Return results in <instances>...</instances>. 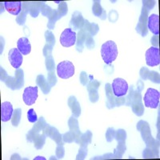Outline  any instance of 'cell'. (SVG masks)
I'll return each instance as SVG.
<instances>
[{
	"label": "cell",
	"instance_id": "6da1fadb",
	"mask_svg": "<svg viewBox=\"0 0 160 160\" xmlns=\"http://www.w3.org/2000/svg\"><path fill=\"white\" fill-rule=\"evenodd\" d=\"M101 55L106 64L112 63L118 56V48L114 41L109 40L102 45L101 48Z\"/></svg>",
	"mask_w": 160,
	"mask_h": 160
},
{
	"label": "cell",
	"instance_id": "7a4b0ae2",
	"mask_svg": "<svg viewBox=\"0 0 160 160\" xmlns=\"http://www.w3.org/2000/svg\"><path fill=\"white\" fill-rule=\"evenodd\" d=\"M137 130L141 133L142 138L147 145V148H151L155 143V139L151 135L149 123L143 120H140L137 123Z\"/></svg>",
	"mask_w": 160,
	"mask_h": 160
},
{
	"label": "cell",
	"instance_id": "3957f363",
	"mask_svg": "<svg viewBox=\"0 0 160 160\" xmlns=\"http://www.w3.org/2000/svg\"><path fill=\"white\" fill-rule=\"evenodd\" d=\"M15 77L8 76L4 82L13 91L19 90L24 85V72L22 69H17Z\"/></svg>",
	"mask_w": 160,
	"mask_h": 160
},
{
	"label": "cell",
	"instance_id": "277c9868",
	"mask_svg": "<svg viewBox=\"0 0 160 160\" xmlns=\"http://www.w3.org/2000/svg\"><path fill=\"white\" fill-rule=\"evenodd\" d=\"M160 93L153 88H148L145 95H144V105L147 108H157L159 104Z\"/></svg>",
	"mask_w": 160,
	"mask_h": 160
},
{
	"label": "cell",
	"instance_id": "5b68a950",
	"mask_svg": "<svg viewBox=\"0 0 160 160\" xmlns=\"http://www.w3.org/2000/svg\"><path fill=\"white\" fill-rule=\"evenodd\" d=\"M57 75L59 78L68 79L75 74L74 64L70 61H62L57 66Z\"/></svg>",
	"mask_w": 160,
	"mask_h": 160
},
{
	"label": "cell",
	"instance_id": "8992f818",
	"mask_svg": "<svg viewBox=\"0 0 160 160\" xmlns=\"http://www.w3.org/2000/svg\"><path fill=\"white\" fill-rule=\"evenodd\" d=\"M113 94L115 97L125 96L128 92L129 86L125 79L121 78H116L114 79L111 84Z\"/></svg>",
	"mask_w": 160,
	"mask_h": 160
},
{
	"label": "cell",
	"instance_id": "52a82bcc",
	"mask_svg": "<svg viewBox=\"0 0 160 160\" xmlns=\"http://www.w3.org/2000/svg\"><path fill=\"white\" fill-rule=\"evenodd\" d=\"M76 33L71 30V28H67L64 30L60 36V43L64 48H70L76 43Z\"/></svg>",
	"mask_w": 160,
	"mask_h": 160
},
{
	"label": "cell",
	"instance_id": "ba28073f",
	"mask_svg": "<svg viewBox=\"0 0 160 160\" xmlns=\"http://www.w3.org/2000/svg\"><path fill=\"white\" fill-rule=\"evenodd\" d=\"M142 99L141 91L138 90L135 91L132 100H131V106L133 112L135 113L137 116H142L144 113V106L142 102Z\"/></svg>",
	"mask_w": 160,
	"mask_h": 160
},
{
	"label": "cell",
	"instance_id": "9c48e42d",
	"mask_svg": "<svg viewBox=\"0 0 160 160\" xmlns=\"http://www.w3.org/2000/svg\"><path fill=\"white\" fill-rule=\"evenodd\" d=\"M149 11L142 7V11H141V15L139 16L138 22L136 26V31L142 35V37H145L148 35V20L149 15H148Z\"/></svg>",
	"mask_w": 160,
	"mask_h": 160
},
{
	"label": "cell",
	"instance_id": "30bf717a",
	"mask_svg": "<svg viewBox=\"0 0 160 160\" xmlns=\"http://www.w3.org/2000/svg\"><path fill=\"white\" fill-rule=\"evenodd\" d=\"M146 62L149 67H155L159 65L160 55L158 48L151 47L146 51Z\"/></svg>",
	"mask_w": 160,
	"mask_h": 160
},
{
	"label": "cell",
	"instance_id": "8fae6325",
	"mask_svg": "<svg viewBox=\"0 0 160 160\" xmlns=\"http://www.w3.org/2000/svg\"><path fill=\"white\" fill-rule=\"evenodd\" d=\"M38 98V87H28L23 91L22 98L26 105L31 106L34 104Z\"/></svg>",
	"mask_w": 160,
	"mask_h": 160
},
{
	"label": "cell",
	"instance_id": "7c38bea8",
	"mask_svg": "<svg viewBox=\"0 0 160 160\" xmlns=\"http://www.w3.org/2000/svg\"><path fill=\"white\" fill-rule=\"evenodd\" d=\"M8 58H9V62L11 66L16 70L19 69L22 63V61H23L22 53L18 51V48H12L11 50H10L9 54H8Z\"/></svg>",
	"mask_w": 160,
	"mask_h": 160
},
{
	"label": "cell",
	"instance_id": "4fadbf2b",
	"mask_svg": "<svg viewBox=\"0 0 160 160\" xmlns=\"http://www.w3.org/2000/svg\"><path fill=\"white\" fill-rule=\"evenodd\" d=\"M43 132L45 133L47 136L54 140L58 145H63L64 142L62 140V135L58 132V131L55 128L48 124V126L43 130Z\"/></svg>",
	"mask_w": 160,
	"mask_h": 160
},
{
	"label": "cell",
	"instance_id": "5bb4252c",
	"mask_svg": "<svg viewBox=\"0 0 160 160\" xmlns=\"http://www.w3.org/2000/svg\"><path fill=\"white\" fill-rule=\"evenodd\" d=\"M91 138H92V133L91 131H88L86 133L82 134L81 131L75 134V141L76 143H78L80 147H87L88 148V144L91 142Z\"/></svg>",
	"mask_w": 160,
	"mask_h": 160
},
{
	"label": "cell",
	"instance_id": "9a60e30c",
	"mask_svg": "<svg viewBox=\"0 0 160 160\" xmlns=\"http://www.w3.org/2000/svg\"><path fill=\"white\" fill-rule=\"evenodd\" d=\"M148 28L155 35H159V16L155 14L149 15L148 20Z\"/></svg>",
	"mask_w": 160,
	"mask_h": 160
},
{
	"label": "cell",
	"instance_id": "2e32d148",
	"mask_svg": "<svg viewBox=\"0 0 160 160\" xmlns=\"http://www.w3.org/2000/svg\"><path fill=\"white\" fill-rule=\"evenodd\" d=\"M84 23H85V19L82 15V13L79 11H75L73 13L72 17H71L70 26L75 30H81L83 28Z\"/></svg>",
	"mask_w": 160,
	"mask_h": 160
},
{
	"label": "cell",
	"instance_id": "e0dca14e",
	"mask_svg": "<svg viewBox=\"0 0 160 160\" xmlns=\"http://www.w3.org/2000/svg\"><path fill=\"white\" fill-rule=\"evenodd\" d=\"M14 110L11 102H4L1 104V120L2 122H8L12 118Z\"/></svg>",
	"mask_w": 160,
	"mask_h": 160
},
{
	"label": "cell",
	"instance_id": "ac0fdd59",
	"mask_svg": "<svg viewBox=\"0 0 160 160\" xmlns=\"http://www.w3.org/2000/svg\"><path fill=\"white\" fill-rule=\"evenodd\" d=\"M4 8L10 14L13 15H18L22 11V2H4Z\"/></svg>",
	"mask_w": 160,
	"mask_h": 160
},
{
	"label": "cell",
	"instance_id": "d6986e66",
	"mask_svg": "<svg viewBox=\"0 0 160 160\" xmlns=\"http://www.w3.org/2000/svg\"><path fill=\"white\" fill-rule=\"evenodd\" d=\"M17 48L22 53V55H28L31 51V45L29 39L26 37L20 38L17 42Z\"/></svg>",
	"mask_w": 160,
	"mask_h": 160
},
{
	"label": "cell",
	"instance_id": "ffe728a7",
	"mask_svg": "<svg viewBox=\"0 0 160 160\" xmlns=\"http://www.w3.org/2000/svg\"><path fill=\"white\" fill-rule=\"evenodd\" d=\"M68 106L71 108V111H72L73 116L75 118H78L81 114V108H80V104L78 102V100L76 99L75 96H70L68 101Z\"/></svg>",
	"mask_w": 160,
	"mask_h": 160
},
{
	"label": "cell",
	"instance_id": "44dd1931",
	"mask_svg": "<svg viewBox=\"0 0 160 160\" xmlns=\"http://www.w3.org/2000/svg\"><path fill=\"white\" fill-rule=\"evenodd\" d=\"M36 83L38 87H39L42 90L44 95H48L51 91V87L48 83V80H46L45 77L42 75H38L36 78Z\"/></svg>",
	"mask_w": 160,
	"mask_h": 160
},
{
	"label": "cell",
	"instance_id": "7402d4cb",
	"mask_svg": "<svg viewBox=\"0 0 160 160\" xmlns=\"http://www.w3.org/2000/svg\"><path fill=\"white\" fill-rule=\"evenodd\" d=\"M106 95L108 97V101L106 102V106L108 109H112L115 107V95L113 94L111 85L110 83H107L105 86Z\"/></svg>",
	"mask_w": 160,
	"mask_h": 160
},
{
	"label": "cell",
	"instance_id": "603a6c76",
	"mask_svg": "<svg viewBox=\"0 0 160 160\" xmlns=\"http://www.w3.org/2000/svg\"><path fill=\"white\" fill-rule=\"evenodd\" d=\"M92 12L95 16L98 17L102 20L107 18V13H106L105 10L102 8V6L100 4V1H94L93 2Z\"/></svg>",
	"mask_w": 160,
	"mask_h": 160
},
{
	"label": "cell",
	"instance_id": "cb8c5ba5",
	"mask_svg": "<svg viewBox=\"0 0 160 160\" xmlns=\"http://www.w3.org/2000/svg\"><path fill=\"white\" fill-rule=\"evenodd\" d=\"M82 30L93 37L97 35V33L99 31V27L95 22H90L88 20L85 19V23Z\"/></svg>",
	"mask_w": 160,
	"mask_h": 160
},
{
	"label": "cell",
	"instance_id": "d4e9b609",
	"mask_svg": "<svg viewBox=\"0 0 160 160\" xmlns=\"http://www.w3.org/2000/svg\"><path fill=\"white\" fill-rule=\"evenodd\" d=\"M29 5L30 2H22V9L21 13L16 18V22H18V25H24L27 19V15L29 12Z\"/></svg>",
	"mask_w": 160,
	"mask_h": 160
},
{
	"label": "cell",
	"instance_id": "484cf974",
	"mask_svg": "<svg viewBox=\"0 0 160 160\" xmlns=\"http://www.w3.org/2000/svg\"><path fill=\"white\" fill-rule=\"evenodd\" d=\"M86 38H87V32H85L83 30L81 29L79 32L78 33L76 39V49L78 52H82L83 51Z\"/></svg>",
	"mask_w": 160,
	"mask_h": 160
},
{
	"label": "cell",
	"instance_id": "4316f807",
	"mask_svg": "<svg viewBox=\"0 0 160 160\" xmlns=\"http://www.w3.org/2000/svg\"><path fill=\"white\" fill-rule=\"evenodd\" d=\"M42 3H43V2H30L29 12L30 15H31L33 18H36V17H38Z\"/></svg>",
	"mask_w": 160,
	"mask_h": 160
},
{
	"label": "cell",
	"instance_id": "83f0119b",
	"mask_svg": "<svg viewBox=\"0 0 160 160\" xmlns=\"http://www.w3.org/2000/svg\"><path fill=\"white\" fill-rule=\"evenodd\" d=\"M126 150H127V147H126V142L124 141H121V142H118V145L117 148H115V152H114V156L115 158H121L125 153Z\"/></svg>",
	"mask_w": 160,
	"mask_h": 160
},
{
	"label": "cell",
	"instance_id": "f1b7e54d",
	"mask_svg": "<svg viewBox=\"0 0 160 160\" xmlns=\"http://www.w3.org/2000/svg\"><path fill=\"white\" fill-rule=\"evenodd\" d=\"M59 18H61L59 17L58 14V11L57 10H53V12L52 14L51 15V16L48 18V28L49 29H54L55 28V22L58 21Z\"/></svg>",
	"mask_w": 160,
	"mask_h": 160
},
{
	"label": "cell",
	"instance_id": "f546056e",
	"mask_svg": "<svg viewBox=\"0 0 160 160\" xmlns=\"http://www.w3.org/2000/svg\"><path fill=\"white\" fill-rule=\"evenodd\" d=\"M68 126H69L70 131L74 132L75 134H77L80 131L79 126H78V122L75 117L72 116L68 120Z\"/></svg>",
	"mask_w": 160,
	"mask_h": 160
},
{
	"label": "cell",
	"instance_id": "4dcf8cb0",
	"mask_svg": "<svg viewBox=\"0 0 160 160\" xmlns=\"http://www.w3.org/2000/svg\"><path fill=\"white\" fill-rule=\"evenodd\" d=\"M21 115H22V110L20 108H17L14 111L12 118H11V123L14 127H18L21 120Z\"/></svg>",
	"mask_w": 160,
	"mask_h": 160
},
{
	"label": "cell",
	"instance_id": "1f68e13d",
	"mask_svg": "<svg viewBox=\"0 0 160 160\" xmlns=\"http://www.w3.org/2000/svg\"><path fill=\"white\" fill-rule=\"evenodd\" d=\"M46 137H47V135L43 132L42 135H38V136L35 138V140L34 141V143H35V148L36 149L40 150L43 148V146L46 142Z\"/></svg>",
	"mask_w": 160,
	"mask_h": 160
},
{
	"label": "cell",
	"instance_id": "d6a6232c",
	"mask_svg": "<svg viewBox=\"0 0 160 160\" xmlns=\"http://www.w3.org/2000/svg\"><path fill=\"white\" fill-rule=\"evenodd\" d=\"M88 87V91L89 92V98L91 102H96L98 100V89L94 88H91L90 86H87Z\"/></svg>",
	"mask_w": 160,
	"mask_h": 160
},
{
	"label": "cell",
	"instance_id": "836d02e7",
	"mask_svg": "<svg viewBox=\"0 0 160 160\" xmlns=\"http://www.w3.org/2000/svg\"><path fill=\"white\" fill-rule=\"evenodd\" d=\"M47 126H48V123H47V122H46V120L44 119L43 117H41V118H38V121L35 122L34 127H33V128H34L35 131L39 132V131H43Z\"/></svg>",
	"mask_w": 160,
	"mask_h": 160
},
{
	"label": "cell",
	"instance_id": "e575fe53",
	"mask_svg": "<svg viewBox=\"0 0 160 160\" xmlns=\"http://www.w3.org/2000/svg\"><path fill=\"white\" fill-rule=\"evenodd\" d=\"M68 4L66 2H60L59 5H58V8L57 11H58V14L59 15L60 18L65 16L67 14H68Z\"/></svg>",
	"mask_w": 160,
	"mask_h": 160
},
{
	"label": "cell",
	"instance_id": "d590c367",
	"mask_svg": "<svg viewBox=\"0 0 160 160\" xmlns=\"http://www.w3.org/2000/svg\"><path fill=\"white\" fill-rule=\"evenodd\" d=\"M62 140L64 142H68V143H71V142L75 141V134L72 131H68L62 135Z\"/></svg>",
	"mask_w": 160,
	"mask_h": 160
},
{
	"label": "cell",
	"instance_id": "8d00e7d4",
	"mask_svg": "<svg viewBox=\"0 0 160 160\" xmlns=\"http://www.w3.org/2000/svg\"><path fill=\"white\" fill-rule=\"evenodd\" d=\"M44 35H45L47 43L49 44V45H51V47L54 48V46H55V38L54 34H53L51 31H46Z\"/></svg>",
	"mask_w": 160,
	"mask_h": 160
},
{
	"label": "cell",
	"instance_id": "74e56055",
	"mask_svg": "<svg viewBox=\"0 0 160 160\" xmlns=\"http://www.w3.org/2000/svg\"><path fill=\"white\" fill-rule=\"evenodd\" d=\"M45 64H46V68H47V70H48V71H52L55 70V60H54V58H53L52 55L46 58Z\"/></svg>",
	"mask_w": 160,
	"mask_h": 160
},
{
	"label": "cell",
	"instance_id": "f35d334b",
	"mask_svg": "<svg viewBox=\"0 0 160 160\" xmlns=\"http://www.w3.org/2000/svg\"><path fill=\"white\" fill-rule=\"evenodd\" d=\"M41 13H42V15L43 16L47 17V18H49L51 16V15L52 14L53 12V9L51 8H50L49 6L47 5L45 2L42 4V7H41V10H40Z\"/></svg>",
	"mask_w": 160,
	"mask_h": 160
},
{
	"label": "cell",
	"instance_id": "ab89813d",
	"mask_svg": "<svg viewBox=\"0 0 160 160\" xmlns=\"http://www.w3.org/2000/svg\"><path fill=\"white\" fill-rule=\"evenodd\" d=\"M115 139L118 142H121V141L126 142V139H127V132H126L125 130L119 129L115 131Z\"/></svg>",
	"mask_w": 160,
	"mask_h": 160
},
{
	"label": "cell",
	"instance_id": "60d3db41",
	"mask_svg": "<svg viewBox=\"0 0 160 160\" xmlns=\"http://www.w3.org/2000/svg\"><path fill=\"white\" fill-rule=\"evenodd\" d=\"M48 82L51 88L54 87L57 83V78L55 74V71H48Z\"/></svg>",
	"mask_w": 160,
	"mask_h": 160
},
{
	"label": "cell",
	"instance_id": "b9f144b4",
	"mask_svg": "<svg viewBox=\"0 0 160 160\" xmlns=\"http://www.w3.org/2000/svg\"><path fill=\"white\" fill-rule=\"evenodd\" d=\"M38 131H35L34 128L29 131V132L28 133V135H27V140H28V142H34V141L35 140V138L38 136Z\"/></svg>",
	"mask_w": 160,
	"mask_h": 160
},
{
	"label": "cell",
	"instance_id": "7bdbcfd3",
	"mask_svg": "<svg viewBox=\"0 0 160 160\" xmlns=\"http://www.w3.org/2000/svg\"><path fill=\"white\" fill-rule=\"evenodd\" d=\"M115 129L112 128H109L106 132V139L108 142H112L113 140L115 139Z\"/></svg>",
	"mask_w": 160,
	"mask_h": 160
},
{
	"label": "cell",
	"instance_id": "ee69618b",
	"mask_svg": "<svg viewBox=\"0 0 160 160\" xmlns=\"http://www.w3.org/2000/svg\"><path fill=\"white\" fill-rule=\"evenodd\" d=\"M88 155V148L87 147H80L78 155L76 156L77 160H83Z\"/></svg>",
	"mask_w": 160,
	"mask_h": 160
},
{
	"label": "cell",
	"instance_id": "f6af8a7d",
	"mask_svg": "<svg viewBox=\"0 0 160 160\" xmlns=\"http://www.w3.org/2000/svg\"><path fill=\"white\" fill-rule=\"evenodd\" d=\"M28 118L30 122H33V123H35L38 121V117H37L35 110L30 109L28 111Z\"/></svg>",
	"mask_w": 160,
	"mask_h": 160
},
{
	"label": "cell",
	"instance_id": "bcb514c9",
	"mask_svg": "<svg viewBox=\"0 0 160 160\" xmlns=\"http://www.w3.org/2000/svg\"><path fill=\"white\" fill-rule=\"evenodd\" d=\"M148 79H150L151 82H155V83H159L160 82L159 74L155 71H150V75H149V77H148Z\"/></svg>",
	"mask_w": 160,
	"mask_h": 160
},
{
	"label": "cell",
	"instance_id": "7dc6e473",
	"mask_svg": "<svg viewBox=\"0 0 160 160\" xmlns=\"http://www.w3.org/2000/svg\"><path fill=\"white\" fill-rule=\"evenodd\" d=\"M85 45L87 46V48H88V49H93L95 46V41H94L93 37L91 36V35H90L89 34H88V33H87V38H86Z\"/></svg>",
	"mask_w": 160,
	"mask_h": 160
},
{
	"label": "cell",
	"instance_id": "c3c4849f",
	"mask_svg": "<svg viewBox=\"0 0 160 160\" xmlns=\"http://www.w3.org/2000/svg\"><path fill=\"white\" fill-rule=\"evenodd\" d=\"M142 157L143 158H156V155H155V153L151 148H147L142 152Z\"/></svg>",
	"mask_w": 160,
	"mask_h": 160
},
{
	"label": "cell",
	"instance_id": "681fc988",
	"mask_svg": "<svg viewBox=\"0 0 160 160\" xmlns=\"http://www.w3.org/2000/svg\"><path fill=\"white\" fill-rule=\"evenodd\" d=\"M155 3H156V2H155V1H153V0H151H151H143V1H142V5H143L142 7L149 11L150 10L154 8Z\"/></svg>",
	"mask_w": 160,
	"mask_h": 160
},
{
	"label": "cell",
	"instance_id": "f907efd6",
	"mask_svg": "<svg viewBox=\"0 0 160 160\" xmlns=\"http://www.w3.org/2000/svg\"><path fill=\"white\" fill-rule=\"evenodd\" d=\"M80 82L82 84L83 86H88V84L89 83L90 79L88 78V74L85 72V71H82L81 74H80Z\"/></svg>",
	"mask_w": 160,
	"mask_h": 160
},
{
	"label": "cell",
	"instance_id": "816d5d0a",
	"mask_svg": "<svg viewBox=\"0 0 160 160\" xmlns=\"http://www.w3.org/2000/svg\"><path fill=\"white\" fill-rule=\"evenodd\" d=\"M140 77L142 80H148L150 75V71L148 68H142L139 71Z\"/></svg>",
	"mask_w": 160,
	"mask_h": 160
},
{
	"label": "cell",
	"instance_id": "f5cc1de1",
	"mask_svg": "<svg viewBox=\"0 0 160 160\" xmlns=\"http://www.w3.org/2000/svg\"><path fill=\"white\" fill-rule=\"evenodd\" d=\"M65 154V150H64L63 145H58L56 148V151H55V155L58 158H62Z\"/></svg>",
	"mask_w": 160,
	"mask_h": 160
},
{
	"label": "cell",
	"instance_id": "db71d44e",
	"mask_svg": "<svg viewBox=\"0 0 160 160\" xmlns=\"http://www.w3.org/2000/svg\"><path fill=\"white\" fill-rule=\"evenodd\" d=\"M52 51H53V47H51V45L47 43L45 46H44L43 51H42V52H43V55L46 57V58L48 56H51V55H52Z\"/></svg>",
	"mask_w": 160,
	"mask_h": 160
},
{
	"label": "cell",
	"instance_id": "11a10c76",
	"mask_svg": "<svg viewBox=\"0 0 160 160\" xmlns=\"http://www.w3.org/2000/svg\"><path fill=\"white\" fill-rule=\"evenodd\" d=\"M134 92H135L134 87H133V86H131V87H130V91H129V93H128V97H127V98H126V104H127L128 106H131V100H132Z\"/></svg>",
	"mask_w": 160,
	"mask_h": 160
},
{
	"label": "cell",
	"instance_id": "9f6ffc18",
	"mask_svg": "<svg viewBox=\"0 0 160 160\" xmlns=\"http://www.w3.org/2000/svg\"><path fill=\"white\" fill-rule=\"evenodd\" d=\"M115 106H117V107H120V106L124 105V104L126 103L125 96H122V97L115 96Z\"/></svg>",
	"mask_w": 160,
	"mask_h": 160
},
{
	"label": "cell",
	"instance_id": "6f0895ef",
	"mask_svg": "<svg viewBox=\"0 0 160 160\" xmlns=\"http://www.w3.org/2000/svg\"><path fill=\"white\" fill-rule=\"evenodd\" d=\"M0 71H1V75H0V78H1V81H2V82H5L6 79H7L8 77V74H7L6 71L2 68V67L0 68Z\"/></svg>",
	"mask_w": 160,
	"mask_h": 160
},
{
	"label": "cell",
	"instance_id": "680465c9",
	"mask_svg": "<svg viewBox=\"0 0 160 160\" xmlns=\"http://www.w3.org/2000/svg\"><path fill=\"white\" fill-rule=\"evenodd\" d=\"M151 42L155 48H158V44H159V42H158V35H154L151 38Z\"/></svg>",
	"mask_w": 160,
	"mask_h": 160
},
{
	"label": "cell",
	"instance_id": "91938a15",
	"mask_svg": "<svg viewBox=\"0 0 160 160\" xmlns=\"http://www.w3.org/2000/svg\"><path fill=\"white\" fill-rule=\"evenodd\" d=\"M37 159H43V160H45L46 158H43V157H41V156H38V157H36V158H34V160H37Z\"/></svg>",
	"mask_w": 160,
	"mask_h": 160
}]
</instances>
